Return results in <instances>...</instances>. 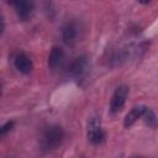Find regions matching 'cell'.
I'll list each match as a JSON object with an SVG mask.
<instances>
[{
    "label": "cell",
    "instance_id": "cell-6",
    "mask_svg": "<svg viewBox=\"0 0 158 158\" xmlns=\"http://www.w3.org/2000/svg\"><path fill=\"white\" fill-rule=\"evenodd\" d=\"M12 63H14V67L17 72L22 73V74H28L32 72L33 69V63H32V59L26 54V53H22V52H19L14 56L12 58Z\"/></svg>",
    "mask_w": 158,
    "mask_h": 158
},
{
    "label": "cell",
    "instance_id": "cell-8",
    "mask_svg": "<svg viewBox=\"0 0 158 158\" xmlns=\"http://www.w3.org/2000/svg\"><path fill=\"white\" fill-rule=\"evenodd\" d=\"M64 57H65V56H64V51H63L60 47L54 46V47L51 49L49 54H48V60H47L48 67H49L52 70H57V69L62 68V65H63V63H64Z\"/></svg>",
    "mask_w": 158,
    "mask_h": 158
},
{
    "label": "cell",
    "instance_id": "cell-7",
    "mask_svg": "<svg viewBox=\"0 0 158 158\" xmlns=\"http://www.w3.org/2000/svg\"><path fill=\"white\" fill-rule=\"evenodd\" d=\"M17 17L22 21H26L31 17L33 12V2L32 1H14L11 2Z\"/></svg>",
    "mask_w": 158,
    "mask_h": 158
},
{
    "label": "cell",
    "instance_id": "cell-5",
    "mask_svg": "<svg viewBox=\"0 0 158 158\" xmlns=\"http://www.w3.org/2000/svg\"><path fill=\"white\" fill-rule=\"evenodd\" d=\"M128 95V88L126 85H120L115 89L111 99H110V111L112 114H116L122 110L126 99Z\"/></svg>",
    "mask_w": 158,
    "mask_h": 158
},
{
    "label": "cell",
    "instance_id": "cell-2",
    "mask_svg": "<svg viewBox=\"0 0 158 158\" xmlns=\"http://www.w3.org/2000/svg\"><path fill=\"white\" fill-rule=\"evenodd\" d=\"M81 31H83V27L78 21L68 20L62 26V30H60V35H62L63 42L65 44H68V46H74L80 38Z\"/></svg>",
    "mask_w": 158,
    "mask_h": 158
},
{
    "label": "cell",
    "instance_id": "cell-3",
    "mask_svg": "<svg viewBox=\"0 0 158 158\" xmlns=\"http://www.w3.org/2000/svg\"><path fill=\"white\" fill-rule=\"evenodd\" d=\"M86 135H88V139L93 144H100L105 139V131L102 130L99 117H91L88 121Z\"/></svg>",
    "mask_w": 158,
    "mask_h": 158
},
{
    "label": "cell",
    "instance_id": "cell-10",
    "mask_svg": "<svg viewBox=\"0 0 158 158\" xmlns=\"http://www.w3.org/2000/svg\"><path fill=\"white\" fill-rule=\"evenodd\" d=\"M142 118L144 120V122H146L149 127H156V126L158 125L157 116H156L154 112H153L151 109H148V107H147V110H146V112H144V115H143Z\"/></svg>",
    "mask_w": 158,
    "mask_h": 158
},
{
    "label": "cell",
    "instance_id": "cell-4",
    "mask_svg": "<svg viewBox=\"0 0 158 158\" xmlns=\"http://www.w3.org/2000/svg\"><path fill=\"white\" fill-rule=\"evenodd\" d=\"M89 72V60L85 56H80V57H77L72 63H70V67H69V74L72 78L79 80V79H83Z\"/></svg>",
    "mask_w": 158,
    "mask_h": 158
},
{
    "label": "cell",
    "instance_id": "cell-11",
    "mask_svg": "<svg viewBox=\"0 0 158 158\" xmlns=\"http://www.w3.org/2000/svg\"><path fill=\"white\" fill-rule=\"evenodd\" d=\"M12 127H14V121H7L6 123H4V125L1 126V128H0V133H1V136H5L9 131L12 130Z\"/></svg>",
    "mask_w": 158,
    "mask_h": 158
},
{
    "label": "cell",
    "instance_id": "cell-12",
    "mask_svg": "<svg viewBox=\"0 0 158 158\" xmlns=\"http://www.w3.org/2000/svg\"><path fill=\"white\" fill-rule=\"evenodd\" d=\"M132 158H143V157H139V156H137V157H132Z\"/></svg>",
    "mask_w": 158,
    "mask_h": 158
},
{
    "label": "cell",
    "instance_id": "cell-9",
    "mask_svg": "<svg viewBox=\"0 0 158 158\" xmlns=\"http://www.w3.org/2000/svg\"><path fill=\"white\" fill-rule=\"evenodd\" d=\"M146 110H147V106H144V105H138V106L132 107L131 111L126 115V117L123 120V126L125 127H131L138 118L143 117Z\"/></svg>",
    "mask_w": 158,
    "mask_h": 158
},
{
    "label": "cell",
    "instance_id": "cell-1",
    "mask_svg": "<svg viewBox=\"0 0 158 158\" xmlns=\"http://www.w3.org/2000/svg\"><path fill=\"white\" fill-rule=\"evenodd\" d=\"M63 139H64L63 128L60 126L53 125V126H49L44 130V132L42 135L41 144H42V148L44 151L51 152V151L57 149L63 143Z\"/></svg>",
    "mask_w": 158,
    "mask_h": 158
}]
</instances>
